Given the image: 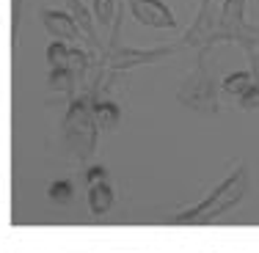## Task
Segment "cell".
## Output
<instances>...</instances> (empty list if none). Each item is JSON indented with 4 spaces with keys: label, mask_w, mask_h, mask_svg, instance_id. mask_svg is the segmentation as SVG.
<instances>
[{
    "label": "cell",
    "mask_w": 259,
    "mask_h": 253,
    "mask_svg": "<svg viewBox=\"0 0 259 253\" xmlns=\"http://www.w3.org/2000/svg\"><path fill=\"white\" fill-rule=\"evenodd\" d=\"M248 187H251L248 165L237 163L234 171H229V176H226L218 187L209 190L199 204H193V207L171 215L168 223L171 226H204V223H212L215 218H221V215L229 212L232 207H237V204L243 201V195L248 193Z\"/></svg>",
    "instance_id": "obj_1"
},
{
    "label": "cell",
    "mask_w": 259,
    "mask_h": 253,
    "mask_svg": "<svg viewBox=\"0 0 259 253\" xmlns=\"http://www.w3.org/2000/svg\"><path fill=\"white\" fill-rule=\"evenodd\" d=\"M97 96L89 91H80L77 96H72L69 108L64 116V140L69 146V151L75 154L77 163H89L97 151V140H100V124L94 116Z\"/></svg>",
    "instance_id": "obj_2"
},
{
    "label": "cell",
    "mask_w": 259,
    "mask_h": 253,
    "mask_svg": "<svg viewBox=\"0 0 259 253\" xmlns=\"http://www.w3.org/2000/svg\"><path fill=\"white\" fill-rule=\"evenodd\" d=\"M245 6H248V0H224L221 17H218V28H215V36H212V47L221 44V41H232L248 58L254 53H259L256 50L259 47V25L245 20Z\"/></svg>",
    "instance_id": "obj_3"
},
{
    "label": "cell",
    "mask_w": 259,
    "mask_h": 253,
    "mask_svg": "<svg viewBox=\"0 0 259 253\" xmlns=\"http://www.w3.org/2000/svg\"><path fill=\"white\" fill-rule=\"evenodd\" d=\"M177 102L201 116H215L221 110L218 85H215V80L207 72V53H196L193 69H190V75L177 88Z\"/></svg>",
    "instance_id": "obj_4"
},
{
    "label": "cell",
    "mask_w": 259,
    "mask_h": 253,
    "mask_svg": "<svg viewBox=\"0 0 259 253\" xmlns=\"http://www.w3.org/2000/svg\"><path fill=\"white\" fill-rule=\"evenodd\" d=\"M177 50H182V41H174V44L165 47H155V50H135V47H105L100 64L108 72H127L135 69V66H146V64H160V61L171 58Z\"/></svg>",
    "instance_id": "obj_5"
},
{
    "label": "cell",
    "mask_w": 259,
    "mask_h": 253,
    "mask_svg": "<svg viewBox=\"0 0 259 253\" xmlns=\"http://www.w3.org/2000/svg\"><path fill=\"white\" fill-rule=\"evenodd\" d=\"M218 17L221 11L215 9L212 0H199V14L190 22V28L182 33V47H190L196 53H209L212 50V36L218 28Z\"/></svg>",
    "instance_id": "obj_6"
},
{
    "label": "cell",
    "mask_w": 259,
    "mask_h": 253,
    "mask_svg": "<svg viewBox=\"0 0 259 253\" xmlns=\"http://www.w3.org/2000/svg\"><path fill=\"white\" fill-rule=\"evenodd\" d=\"M127 11L146 28H155V30H177V17L171 11L168 3L163 0H124Z\"/></svg>",
    "instance_id": "obj_7"
},
{
    "label": "cell",
    "mask_w": 259,
    "mask_h": 253,
    "mask_svg": "<svg viewBox=\"0 0 259 253\" xmlns=\"http://www.w3.org/2000/svg\"><path fill=\"white\" fill-rule=\"evenodd\" d=\"M39 17H41V25H45V30L53 36V39H58V41H80L85 36L83 28L75 22V17H72L69 11L41 9Z\"/></svg>",
    "instance_id": "obj_8"
},
{
    "label": "cell",
    "mask_w": 259,
    "mask_h": 253,
    "mask_svg": "<svg viewBox=\"0 0 259 253\" xmlns=\"http://www.w3.org/2000/svg\"><path fill=\"white\" fill-rule=\"evenodd\" d=\"M85 201H89L91 215L102 218V215H108L110 209H113L116 193H113V187H110L108 182H100V184H91V187H89V195H85Z\"/></svg>",
    "instance_id": "obj_9"
},
{
    "label": "cell",
    "mask_w": 259,
    "mask_h": 253,
    "mask_svg": "<svg viewBox=\"0 0 259 253\" xmlns=\"http://www.w3.org/2000/svg\"><path fill=\"white\" fill-rule=\"evenodd\" d=\"M94 116L100 129H116L121 124V108L113 99H97L94 105Z\"/></svg>",
    "instance_id": "obj_10"
},
{
    "label": "cell",
    "mask_w": 259,
    "mask_h": 253,
    "mask_svg": "<svg viewBox=\"0 0 259 253\" xmlns=\"http://www.w3.org/2000/svg\"><path fill=\"white\" fill-rule=\"evenodd\" d=\"M66 6H69V14L75 17V22H77L80 28H83L85 39H89L94 47H100V41H97V33H94V17H91V11L83 6V0H66Z\"/></svg>",
    "instance_id": "obj_11"
},
{
    "label": "cell",
    "mask_w": 259,
    "mask_h": 253,
    "mask_svg": "<svg viewBox=\"0 0 259 253\" xmlns=\"http://www.w3.org/2000/svg\"><path fill=\"white\" fill-rule=\"evenodd\" d=\"M254 85V75L251 72H232V75H226L224 77V83H221V91L224 94H229V96H243L245 91Z\"/></svg>",
    "instance_id": "obj_12"
},
{
    "label": "cell",
    "mask_w": 259,
    "mask_h": 253,
    "mask_svg": "<svg viewBox=\"0 0 259 253\" xmlns=\"http://www.w3.org/2000/svg\"><path fill=\"white\" fill-rule=\"evenodd\" d=\"M47 85H50L53 91H58V94L75 96V85H80V83H77V77L72 75L69 69H50V75H47Z\"/></svg>",
    "instance_id": "obj_13"
},
{
    "label": "cell",
    "mask_w": 259,
    "mask_h": 253,
    "mask_svg": "<svg viewBox=\"0 0 259 253\" xmlns=\"http://www.w3.org/2000/svg\"><path fill=\"white\" fill-rule=\"evenodd\" d=\"M47 64H50V69H69V55H72V47H66V41H58L53 39L50 44H47Z\"/></svg>",
    "instance_id": "obj_14"
},
{
    "label": "cell",
    "mask_w": 259,
    "mask_h": 253,
    "mask_svg": "<svg viewBox=\"0 0 259 253\" xmlns=\"http://www.w3.org/2000/svg\"><path fill=\"white\" fill-rule=\"evenodd\" d=\"M47 195H50L53 204L66 207V204L75 201V182H69V179H58V182H53L50 187H47Z\"/></svg>",
    "instance_id": "obj_15"
},
{
    "label": "cell",
    "mask_w": 259,
    "mask_h": 253,
    "mask_svg": "<svg viewBox=\"0 0 259 253\" xmlns=\"http://www.w3.org/2000/svg\"><path fill=\"white\" fill-rule=\"evenodd\" d=\"M94 14H97V20H100L102 25L116 22V20H113V14H116V0H94Z\"/></svg>",
    "instance_id": "obj_16"
},
{
    "label": "cell",
    "mask_w": 259,
    "mask_h": 253,
    "mask_svg": "<svg viewBox=\"0 0 259 253\" xmlns=\"http://www.w3.org/2000/svg\"><path fill=\"white\" fill-rule=\"evenodd\" d=\"M83 179H85V184H100V182H108V168H105V165H89V168H85V174H83Z\"/></svg>",
    "instance_id": "obj_17"
},
{
    "label": "cell",
    "mask_w": 259,
    "mask_h": 253,
    "mask_svg": "<svg viewBox=\"0 0 259 253\" xmlns=\"http://www.w3.org/2000/svg\"><path fill=\"white\" fill-rule=\"evenodd\" d=\"M240 108L243 110H259V88L256 85H251V88L240 96Z\"/></svg>",
    "instance_id": "obj_18"
},
{
    "label": "cell",
    "mask_w": 259,
    "mask_h": 253,
    "mask_svg": "<svg viewBox=\"0 0 259 253\" xmlns=\"http://www.w3.org/2000/svg\"><path fill=\"white\" fill-rule=\"evenodd\" d=\"M20 11H22V0H11V36L17 39L20 30Z\"/></svg>",
    "instance_id": "obj_19"
},
{
    "label": "cell",
    "mask_w": 259,
    "mask_h": 253,
    "mask_svg": "<svg viewBox=\"0 0 259 253\" xmlns=\"http://www.w3.org/2000/svg\"><path fill=\"white\" fill-rule=\"evenodd\" d=\"M251 75H254V85L259 88V53L251 55Z\"/></svg>",
    "instance_id": "obj_20"
}]
</instances>
